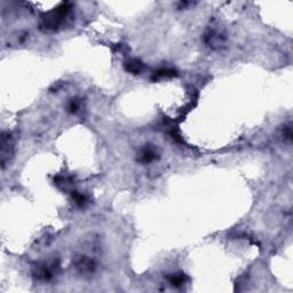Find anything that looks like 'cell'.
Wrapping results in <instances>:
<instances>
[{"instance_id":"6da1fadb","label":"cell","mask_w":293,"mask_h":293,"mask_svg":"<svg viewBox=\"0 0 293 293\" xmlns=\"http://www.w3.org/2000/svg\"><path fill=\"white\" fill-rule=\"evenodd\" d=\"M75 269L79 275L84 277H90L97 270V262L93 257L89 256V254H79L76 257L74 262Z\"/></svg>"},{"instance_id":"7a4b0ae2","label":"cell","mask_w":293,"mask_h":293,"mask_svg":"<svg viewBox=\"0 0 293 293\" xmlns=\"http://www.w3.org/2000/svg\"><path fill=\"white\" fill-rule=\"evenodd\" d=\"M59 268V262L55 259H52L49 261L41 262V264H38L33 268V276L36 277L37 280L40 281H49L53 279L54 274L56 273V269Z\"/></svg>"},{"instance_id":"3957f363","label":"cell","mask_w":293,"mask_h":293,"mask_svg":"<svg viewBox=\"0 0 293 293\" xmlns=\"http://www.w3.org/2000/svg\"><path fill=\"white\" fill-rule=\"evenodd\" d=\"M68 13H69L68 3H62V5L58 7L54 12L49 14L46 18H44V26L46 29L51 30L59 28V26L63 23L64 18H66Z\"/></svg>"},{"instance_id":"277c9868","label":"cell","mask_w":293,"mask_h":293,"mask_svg":"<svg viewBox=\"0 0 293 293\" xmlns=\"http://www.w3.org/2000/svg\"><path fill=\"white\" fill-rule=\"evenodd\" d=\"M14 155V140L8 132H2L1 135V166L5 169L9 165Z\"/></svg>"},{"instance_id":"5b68a950","label":"cell","mask_w":293,"mask_h":293,"mask_svg":"<svg viewBox=\"0 0 293 293\" xmlns=\"http://www.w3.org/2000/svg\"><path fill=\"white\" fill-rule=\"evenodd\" d=\"M204 40L208 47L211 48H221L224 43H226V36L224 33L219 29H208L207 32L205 33Z\"/></svg>"},{"instance_id":"8992f818","label":"cell","mask_w":293,"mask_h":293,"mask_svg":"<svg viewBox=\"0 0 293 293\" xmlns=\"http://www.w3.org/2000/svg\"><path fill=\"white\" fill-rule=\"evenodd\" d=\"M138 156H139L138 161L140 163H142V164H148V163L154 162L158 158L157 150H156L154 147H149V146H146L144 148H142Z\"/></svg>"},{"instance_id":"52a82bcc","label":"cell","mask_w":293,"mask_h":293,"mask_svg":"<svg viewBox=\"0 0 293 293\" xmlns=\"http://www.w3.org/2000/svg\"><path fill=\"white\" fill-rule=\"evenodd\" d=\"M143 63L138 59H131L125 63V70L132 75H139L143 70Z\"/></svg>"},{"instance_id":"ba28073f","label":"cell","mask_w":293,"mask_h":293,"mask_svg":"<svg viewBox=\"0 0 293 293\" xmlns=\"http://www.w3.org/2000/svg\"><path fill=\"white\" fill-rule=\"evenodd\" d=\"M177 76V71L172 69V68H162V69L157 70L154 74L153 79L154 81H158V79L162 78H171Z\"/></svg>"},{"instance_id":"9c48e42d","label":"cell","mask_w":293,"mask_h":293,"mask_svg":"<svg viewBox=\"0 0 293 293\" xmlns=\"http://www.w3.org/2000/svg\"><path fill=\"white\" fill-rule=\"evenodd\" d=\"M169 281L173 287H181V285L187 283L189 279L185 274H173V275H171L169 277Z\"/></svg>"},{"instance_id":"30bf717a","label":"cell","mask_w":293,"mask_h":293,"mask_svg":"<svg viewBox=\"0 0 293 293\" xmlns=\"http://www.w3.org/2000/svg\"><path fill=\"white\" fill-rule=\"evenodd\" d=\"M72 198H74V200L78 205H81V206H83V205H85L87 203L86 196H84L83 194H79V193H76L75 192L74 194H72Z\"/></svg>"}]
</instances>
